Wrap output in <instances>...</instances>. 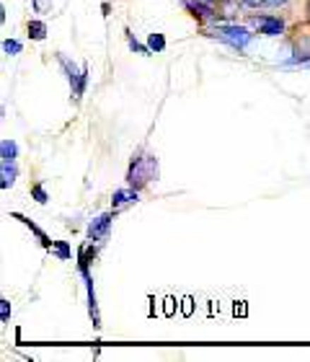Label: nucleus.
<instances>
[{"instance_id": "obj_1", "label": "nucleus", "mask_w": 310, "mask_h": 362, "mask_svg": "<svg viewBox=\"0 0 310 362\" xmlns=\"http://www.w3.org/2000/svg\"><path fill=\"white\" fill-rule=\"evenodd\" d=\"M153 176H158V160L153 158V156H140V158H135V163L129 166L127 184L135 189H143Z\"/></svg>"}, {"instance_id": "obj_2", "label": "nucleus", "mask_w": 310, "mask_h": 362, "mask_svg": "<svg viewBox=\"0 0 310 362\" xmlns=\"http://www.w3.org/2000/svg\"><path fill=\"white\" fill-rule=\"evenodd\" d=\"M212 37L222 39V42H227L230 47H235V49H243V47L251 42V31L243 29V26H217V29L212 31Z\"/></svg>"}, {"instance_id": "obj_3", "label": "nucleus", "mask_w": 310, "mask_h": 362, "mask_svg": "<svg viewBox=\"0 0 310 362\" xmlns=\"http://www.w3.org/2000/svg\"><path fill=\"white\" fill-rule=\"evenodd\" d=\"M254 23H256L258 31L266 34V37H280L282 31H285V23H282V18H277V16H256Z\"/></svg>"}, {"instance_id": "obj_4", "label": "nucleus", "mask_w": 310, "mask_h": 362, "mask_svg": "<svg viewBox=\"0 0 310 362\" xmlns=\"http://www.w3.org/2000/svg\"><path fill=\"white\" fill-rule=\"evenodd\" d=\"M112 212H106V215H101V218H96L91 223V228H88V238L91 241H99V238H104L106 230H109V226H112Z\"/></svg>"}, {"instance_id": "obj_5", "label": "nucleus", "mask_w": 310, "mask_h": 362, "mask_svg": "<svg viewBox=\"0 0 310 362\" xmlns=\"http://www.w3.org/2000/svg\"><path fill=\"white\" fill-rule=\"evenodd\" d=\"M129 202H137V189L135 187H127V189L114 192V197H112L114 207H121V204H129Z\"/></svg>"}, {"instance_id": "obj_6", "label": "nucleus", "mask_w": 310, "mask_h": 362, "mask_svg": "<svg viewBox=\"0 0 310 362\" xmlns=\"http://www.w3.org/2000/svg\"><path fill=\"white\" fill-rule=\"evenodd\" d=\"M3 181H0V187L8 189V187H13V181H16V166H13V160H3Z\"/></svg>"}, {"instance_id": "obj_7", "label": "nucleus", "mask_w": 310, "mask_h": 362, "mask_svg": "<svg viewBox=\"0 0 310 362\" xmlns=\"http://www.w3.org/2000/svg\"><path fill=\"white\" fill-rule=\"evenodd\" d=\"M0 158L16 160V143L13 140H3V143H0Z\"/></svg>"}, {"instance_id": "obj_8", "label": "nucleus", "mask_w": 310, "mask_h": 362, "mask_svg": "<svg viewBox=\"0 0 310 362\" xmlns=\"http://www.w3.org/2000/svg\"><path fill=\"white\" fill-rule=\"evenodd\" d=\"M29 37L31 39H44L47 37V26L42 21H29Z\"/></svg>"}, {"instance_id": "obj_9", "label": "nucleus", "mask_w": 310, "mask_h": 362, "mask_svg": "<svg viewBox=\"0 0 310 362\" xmlns=\"http://www.w3.org/2000/svg\"><path fill=\"white\" fill-rule=\"evenodd\" d=\"M148 47H150V49H155V52H160V49L166 47V39L160 37V34H153L150 42H148Z\"/></svg>"}, {"instance_id": "obj_10", "label": "nucleus", "mask_w": 310, "mask_h": 362, "mask_svg": "<svg viewBox=\"0 0 310 362\" xmlns=\"http://www.w3.org/2000/svg\"><path fill=\"white\" fill-rule=\"evenodd\" d=\"M3 49H6L8 54H18V52H21V45H18V42H13V39H8V42H3Z\"/></svg>"}, {"instance_id": "obj_11", "label": "nucleus", "mask_w": 310, "mask_h": 362, "mask_svg": "<svg viewBox=\"0 0 310 362\" xmlns=\"http://www.w3.org/2000/svg\"><path fill=\"white\" fill-rule=\"evenodd\" d=\"M54 251H57V257L60 259H70V249H68V243H54Z\"/></svg>"}, {"instance_id": "obj_12", "label": "nucleus", "mask_w": 310, "mask_h": 362, "mask_svg": "<svg viewBox=\"0 0 310 362\" xmlns=\"http://www.w3.org/2000/svg\"><path fill=\"white\" fill-rule=\"evenodd\" d=\"M31 192H34V197H37V202H42V204L47 202V192H44V187H42V184H37Z\"/></svg>"}, {"instance_id": "obj_13", "label": "nucleus", "mask_w": 310, "mask_h": 362, "mask_svg": "<svg viewBox=\"0 0 310 362\" xmlns=\"http://www.w3.org/2000/svg\"><path fill=\"white\" fill-rule=\"evenodd\" d=\"M8 316H11V303L0 300V318H3V321H8Z\"/></svg>"}, {"instance_id": "obj_14", "label": "nucleus", "mask_w": 310, "mask_h": 362, "mask_svg": "<svg viewBox=\"0 0 310 362\" xmlns=\"http://www.w3.org/2000/svg\"><path fill=\"white\" fill-rule=\"evenodd\" d=\"M241 6H246V8H261V6H266V0H241Z\"/></svg>"}, {"instance_id": "obj_15", "label": "nucleus", "mask_w": 310, "mask_h": 362, "mask_svg": "<svg viewBox=\"0 0 310 362\" xmlns=\"http://www.w3.org/2000/svg\"><path fill=\"white\" fill-rule=\"evenodd\" d=\"M290 0H266V6L269 8H282V6H287Z\"/></svg>"}, {"instance_id": "obj_16", "label": "nucleus", "mask_w": 310, "mask_h": 362, "mask_svg": "<svg viewBox=\"0 0 310 362\" xmlns=\"http://www.w3.org/2000/svg\"><path fill=\"white\" fill-rule=\"evenodd\" d=\"M205 3H215V0H205Z\"/></svg>"}]
</instances>
